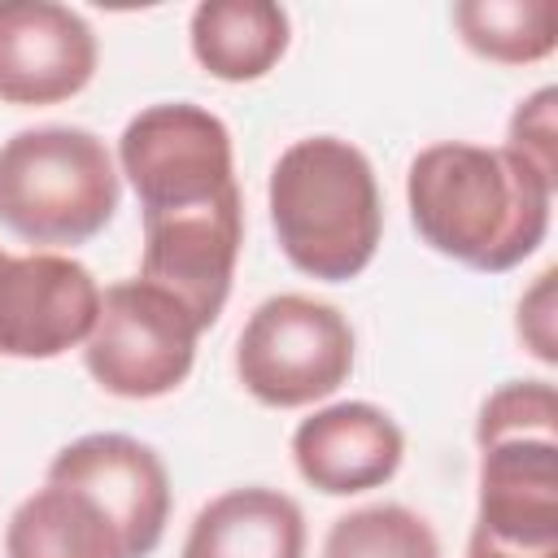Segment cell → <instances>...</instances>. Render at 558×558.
<instances>
[{"mask_svg":"<svg viewBox=\"0 0 558 558\" xmlns=\"http://www.w3.org/2000/svg\"><path fill=\"white\" fill-rule=\"evenodd\" d=\"M554 192L545 174L510 148L440 140L405 170V209L418 240L480 275L523 266L549 235Z\"/></svg>","mask_w":558,"mask_h":558,"instance_id":"6da1fadb","label":"cell"},{"mask_svg":"<svg viewBox=\"0 0 558 558\" xmlns=\"http://www.w3.org/2000/svg\"><path fill=\"white\" fill-rule=\"evenodd\" d=\"M266 209L279 253L310 279H357L384 240V196L371 157L340 135L292 140L270 166Z\"/></svg>","mask_w":558,"mask_h":558,"instance_id":"7a4b0ae2","label":"cell"},{"mask_svg":"<svg viewBox=\"0 0 558 558\" xmlns=\"http://www.w3.org/2000/svg\"><path fill=\"white\" fill-rule=\"evenodd\" d=\"M118 201V161L87 126L48 122L0 144V227L26 244H87L113 222Z\"/></svg>","mask_w":558,"mask_h":558,"instance_id":"3957f363","label":"cell"},{"mask_svg":"<svg viewBox=\"0 0 558 558\" xmlns=\"http://www.w3.org/2000/svg\"><path fill=\"white\" fill-rule=\"evenodd\" d=\"M357 336L340 305L310 292L266 296L240 327L235 375L266 410H301L349 384Z\"/></svg>","mask_w":558,"mask_h":558,"instance_id":"277c9868","label":"cell"},{"mask_svg":"<svg viewBox=\"0 0 558 558\" xmlns=\"http://www.w3.org/2000/svg\"><path fill=\"white\" fill-rule=\"evenodd\" d=\"M113 161L140 196V214H174L240 192L227 122L192 100L140 109L122 126Z\"/></svg>","mask_w":558,"mask_h":558,"instance_id":"5b68a950","label":"cell"},{"mask_svg":"<svg viewBox=\"0 0 558 558\" xmlns=\"http://www.w3.org/2000/svg\"><path fill=\"white\" fill-rule=\"evenodd\" d=\"M196 318L157 283L122 279L100 292V314L83 340L87 375L122 401L170 397L196 366Z\"/></svg>","mask_w":558,"mask_h":558,"instance_id":"8992f818","label":"cell"},{"mask_svg":"<svg viewBox=\"0 0 558 558\" xmlns=\"http://www.w3.org/2000/svg\"><path fill=\"white\" fill-rule=\"evenodd\" d=\"M240 244H244L240 192L174 214H144L140 279L170 292L196 318V327L209 331L231 296Z\"/></svg>","mask_w":558,"mask_h":558,"instance_id":"52a82bcc","label":"cell"},{"mask_svg":"<svg viewBox=\"0 0 558 558\" xmlns=\"http://www.w3.org/2000/svg\"><path fill=\"white\" fill-rule=\"evenodd\" d=\"M100 314L96 275L70 253H0V357L52 362L78 349Z\"/></svg>","mask_w":558,"mask_h":558,"instance_id":"ba28073f","label":"cell"},{"mask_svg":"<svg viewBox=\"0 0 558 558\" xmlns=\"http://www.w3.org/2000/svg\"><path fill=\"white\" fill-rule=\"evenodd\" d=\"M48 480L83 488L122 532L126 558H153L170 523V471L161 453L126 432H87L61 445Z\"/></svg>","mask_w":558,"mask_h":558,"instance_id":"9c48e42d","label":"cell"},{"mask_svg":"<svg viewBox=\"0 0 558 558\" xmlns=\"http://www.w3.org/2000/svg\"><path fill=\"white\" fill-rule=\"evenodd\" d=\"M100 65L92 22L57 0H0V105L74 100Z\"/></svg>","mask_w":558,"mask_h":558,"instance_id":"30bf717a","label":"cell"},{"mask_svg":"<svg viewBox=\"0 0 558 558\" xmlns=\"http://www.w3.org/2000/svg\"><path fill=\"white\" fill-rule=\"evenodd\" d=\"M475 532L514 554H558V432L480 445Z\"/></svg>","mask_w":558,"mask_h":558,"instance_id":"8fae6325","label":"cell"},{"mask_svg":"<svg viewBox=\"0 0 558 558\" xmlns=\"http://www.w3.org/2000/svg\"><path fill=\"white\" fill-rule=\"evenodd\" d=\"M405 462L401 423L375 401H331L296 423L292 466L327 497H357L384 488Z\"/></svg>","mask_w":558,"mask_h":558,"instance_id":"7c38bea8","label":"cell"},{"mask_svg":"<svg viewBox=\"0 0 558 558\" xmlns=\"http://www.w3.org/2000/svg\"><path fill=\"white\" fill-rule=\"evenodd\" d=\"M179 558H305V514L270 484H240L209 497Z\"/></svg>","mask_w":558,"mask_h":558,"instance_id":"4fadbf2b","label":"cell"},{"mask_svg":"<svg viewBox=\"0 0 558 558\" xmlns=\"http://www.w3.org/2000/svg\"><path fill=\"white\" fill-rule=\"evenodd\" d=\"M187 44L209 78L257 83L283 61L292 17L275 0H205L192 9Z\"/></svg>","mask_w":558,"mask_h":558,"instance_id":"5bb4252c","label":"cell"},{"mask_svg":"<svg viewBox=\"0 0 558 558\" xmlns=\"http://www.w3.org/2000/svg\"><path fill=\"white\" fill-rule=\"evenodd\" d=\"M4 558H126V545L118 523L83 488L44 480V488L13 506Z\"/></svg>","mask_w":558,"mask_h":558,"instance_id":"9a60e30c","label":"cell"},{"mask_svg":"<svg viewBox=\"0 0 558 558\" xmlns=\"http://www.w3.org/2000/svg\"><path fill=\"white\" fill-rule=\"evenodd\" d=\"M449 17L458 39L497 65H532L558 48L554 0H458Z\"/></svg>","mask_w":558,"mask_h":558,"instance_id":"2e32d148","label":"cell"},{"mask_svg":"<svg viewBox=\"0 0 558 558\" xmlns=\"http://www.w3.org/2000/svg\"><path fill=\"white\" fill-rule=\"evenodd\" d=\"M323 558H440V536L418 510L401 501H371L331 519Z\"/></svg>","mask_w":558,"mask_h":558,"instance_id":"e0dca14e","label":"cell"},{"mask_svg":"<svg viewBox=\"0 0 558 558\" xmlns=\"http://www.w3.org/2000/svg\"><path fill=\"white\" fill-rule=\"evenodd\" d=\"M514 432H558V392L554 379H506L493 388L475 418V445Z\"/></svg>","mask_w":558,"mask_h":558,"instance_id":"ac0fdd59","label":"cell"},{"mask_svg":"<svg viewBox=\"0 0 558 558\" xmlns=\"http://www.w3.org/2000/svg\"><path fill=\"white\" fill-rule=\"evenodd\" d=\"M519 161H527L536 174L558 183V87H536L527 100L514 105L506 122V144Z\"/></svg>","mask_w":558,"mask_h":558,"instance_id":"d6986e66","label":"cell"},{"mask_svg":"<svg viewBox=\"0 0 558 558\" xmlns=\"http://www.w3.org/2000/svg\"><path fill=\"white\" fill-rule=\"evenodd\" d=\"M554 288H558V270L545 266L532 279V288L519 296V314H514V331L523 349L545 366L558 362V292Z\"/></svg>","mask_w":558,"mask_h":558,"instance_id":"ffe728a7","label":"cell"},{"mask_svg":"<svg viewBox=\"0 0 558 558\" xmlns=\"http://www.w3.org/2000/svg\"><path fill=\"white\" fill-rule=\"evenodd\" d=\"M466 558H558V554H514V549H501L493 545L488 536L471 532V545H466Z\"/></svg>","mask_w":558,"mask_h":558,"instance_id":"44dd1931","label":"cell"},{"mask_svg":"<svg viewBox=\"0 0 558 558\" xmlns=\"http://www.w3.org/2000/svg\"><path fill=\"white\" fill-rule=\"evenodd\" d=\"M0 253H4V248H0Z\"/></svg>","mask_w":558,"mask_h":558,"instance_id":"7402d4cb","label":"cell"}]
</instances>
